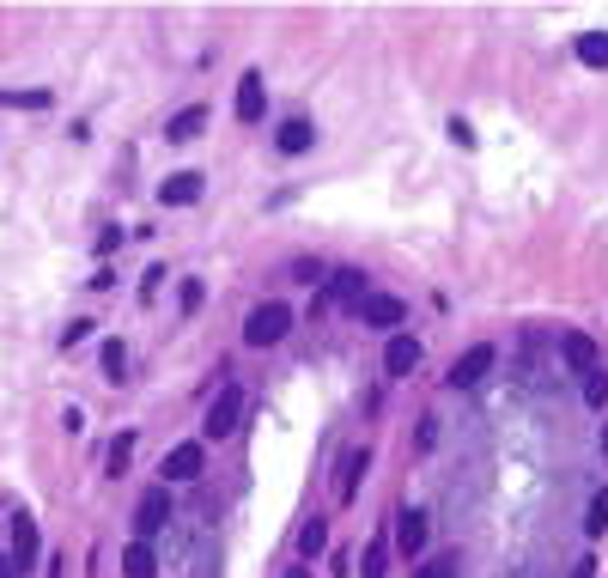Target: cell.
Here are the masks:
<instances>
[{"label":"cell","mask_w":608,"mask_h":578,"mask_svg":"<svg viewBox=\"0 0 608 578\" xmlns=\"http://www.w3.org/2000/svg\"><path fill=\"white\" fill-rule=\"evenodd\" d=\"M0 104H13V110H49V104H55V92L25 86V92H0Z\"/></svg>","instance_id":"cell-20"},{"label":"cell","mask_w":608,"mask_h":578,"mask_svg":"<svg viewBox=\"0 0 608 578\" xmlns=\"http://www.w3.org/2000/svg\"><path fill=\"white\" fill-rule=\"evenodd\" d=\"M396 548H402V554H420V548H426V512H402V524H396Z\"/></svg>","instance_id":"cell-15"},{"label":"cell","mask_w":608,"mask_h":578,"mask_svg":"<svg viewBox=\"0 0 608 578\" xmlns=\"http://www.w3.org/2000/svg\"><path fill=\"white\" fill-rule=\"evenodd\" d=\"M578 61L584 67H608V31H584L578 37Z\"/></svg>","instance_id":"cell-18"},{"label":"cell","mask_w":608,"mask_h":578,"mask_svg":"<svg viewBox=\"0 0 608 578\" xmlns=\"http://www.w3.org/2000/svg\"><path fill=\"white\" fill-rule=\"evenodd\" d=\"M201 463H207V457H201V445H177V451L165 457V481H195V475H201Z\"/></svg>","instance_id":"cell-10"},{"label":"cell","mask_w":608,"mask_h":578,"mask_svg":"<svg viewBox=\"0 0 608 578\" xmlns=\"http://www.w3.org/2000/svg\"><path fill=\"white\" fill-rule=\"evenodd\" d=\"M280 335H292V305H256L250 323H244V341L250 347H274Z\"/></svg>","instance_id":"cell-1"},{"label":"cell","mask_w":608,"mask_h":578,"mask_svg":"<svg viewBox=\"0 0 608 578\" xmlns=\"http://www.w3.org/2000/svg\"><path fill=\"white\" fill-rule=\"evenodd\" d=\"M359 317H365L371 329H396V323H402V299H396V293H365V299H359Z\"/></svg>","instance_id":"cell-5"},{"label":"cell","mask_w":608,"mask_h":578,"mask_svg":"<svg viewBox=\"0 0 608 578\" xmlns=\"http://www.w3.org/2000/svg\"><path fill=\"white\" fill-rule=\"evenodd\" d=\"M323 548H329V524H323V518H311V524L298 530V554H323Z\"/></svg>","instance_id":"cell-22"},{"label":"cell","mask_w":608,"mask_h":578,"mask_svg":"<svg viewBox=\"0 0 608 578\" xmlns=\"http://www.w3.org/2000/svg\"><path fill=\"white\" fill-rule=\"evenodd\" d=\"M104 372H110V384H122V372H128V353H122V341H104Z\"/></svg>","instance_id":"cell-23"},{"label":"cell","mask_w":608,"mask_h":578,"mask_svg":"<svg viewBox=\"0 0 608 578\" xmlns=\"http://www.w3.org/2000/svg\"><path fill=\"white\" fill-rule=\"evenodd\" d=\"M311 147H317V128L304 116H286L280 122V153H311Z\"/></svg>","instance_id":"cell-11"},{"label":"cell","mask_w":608,"mask_h":578,"mask_svg":"<svg viewBox=\"0 0 608 578\" xmlns=\"http://www.w3.org/2000/svg\"><path fill=\"white\" fill-rule=\"evenodd\" d=\"M602 457H608V426H602Z\"/></svg>","instance_id":"cell-30"},{"label":"cell","mask_w":608,"mask_h":578,"mask_svg":"<svg viewBox=\"0 0 608 578\" xmlns=\"http://www.w3.org/2000/svg\"><path fill=\"white\" fill-rule=\"evenodd\" d=\"M128 451H134V432H116V445H110V475L128 469Z\"/></svg>","instance_id":"cell-25"},{"label":"cell","mask_w":608,"mask_h":578,"mask_svg":"<svg viewBox=\"0 0 608 578\" xmlns=\"http://www.w3.org/2000/svg\"><path fill=\"white\" fill-rule=\"evenodd\" d=\"M262 110H268L262 74H244V86H238V116H244V122H262Z\"/></svg>","instance_id":"cell-13"},{"label":"cell","mask_w":608,"mask_h":578,"mask_svg":"<svg viewBox=\"0 0 608 578\" xmlns=\"http://www.w3.org/2000/svg\"><path fill=\"white\" fill-rule=\"evenodd\" d=\"M584 536H608V487L590 493V512H584Z\"/></svg>","instance_id":"cell-19"},{"label":"cell","mask_w":608,"mask_h":578,"mask_svg":"<svg viewBox=\"0 0 608 578\" xmlns=\"http://www.w3.org/2000/svg\"><path fill=\"white\" fill-rule=\"evenodd\" d=\"M292 578H304V572H298V566H292Z\"/></svg>","instance_id":"cell-31"},{"label":"cell","mask_w":608,"mask_h":578,"mask_svg":"<svg viewBox=\"0 0 608 578\" xmlns=\"http://www.w3.org/2000/svg\"><path fill=\"white\" fill-rule=\"evenodd\" d=\"M201 128H207V110H201V104H189V110H177V116L165 122V140H171V147H183V140H195Z\"/></svg>","instance_id":"cell-8"},{"label":"cell","mask_w":608,"mask_h":578,"mask_svg":"<svg viewBox=\"0 0 608 578\" xmlns=\"http://www.w3.org/2000/svg\"><path fill=\"white\" fill-rule=\"evenodd\" d=\"M165 518H171V493H165V487H152V493L134 505V530H140V542H146L152 530H159Z\"/></svg>","instance_id":"cell-4"},{"label":"cell","mask_w":608,"mask_h":578,"mask_svg":"<svg viewBox=\"0 0 608 578\" xmlns=\"http://www.w3.org/2000/svg\"><path fill=\"white\" fill-rule=\"evenodd\" d=\"M566 366L572 372H596V341L590 335H566Z\"/></svg>","instance_id":"cell-17"},{"label":"cell","mask_w":608,"mask_h":578,"mask_svg":"<svg viewBox=\"0 0 608 578\" xmlns=\"http://www.w3.org/2000/svg\"><path fill=\"white\" fill-rule=\"evenodd\" d=\"M238 420H244V384H225L219 402L207 408V439H232Z\"/></svg>","instance_id":"cell-2"},{"label":"cell","mask_w":608,"mask_h":578,"mask_svg":"<svg viewBox=\"0 0 608 578\" xmlns=\"http://www.w3.org/2000/svg\"><path fill=\"white\" fill-rule=\"evenodd\" d=\"M37 554H43V536H37L31 512H13V566H19V572H31V566H37Z\"/></svg>","instance_id":"cell-3"},{"label":"cell","mask_w":608,"mask_h":578,"mask_svg":"<svg viewBox=\"0 0 608 578\" xmlns=\"http://www.w3.org/2000/svg\"><path fill=\"white\" fill-rule=\"evenodd\" d=\"M420 366V341L414 335H390V347H384V372L390 378H408Z\"/></svg>","instance_id":"cell-7"},{"label":"cell","mask_w":608,"mask_h":578,"mask_svg":"<svg viewBox=\"0 0 608 578\" xmlns=\"http://www.w3.org/2000/svg\"><path fill=\"white\" fill-rule=\"evenodd\" d=\"M359 578H390V536H377L359 560Z\"/></svg>","instance_id":"cell-16"},{"label":"cell","mask_w":608,"mask_h":578,"mask_svg":"<svg viewBox=\"0 0 608 578\" xmlns=\"http://www.w3.org/2000/svg\"><path fill=\"white\" fill-rule=\"evenodd\" d=\"M584 402H590V408L608 402V372H584Z\"/></svg>","instance_id":"cell-24"},{"label":"cell","mask_w":608,"mask_h":578,"mask_svg":"<svg viewBox=\"0 0 608 578\" xmlns=\"http://www.w3.org/2000/svg\"><path fill=\"white\" fill-rule=\"evenodd\" d=\"M371 469V451H347V463L335 469V487H341V499H353L359 493V475Z\"/></svg>","instance_id":"cell-14"},{"label":"cell","mask_w":608,"mask_h":578,"mask_svg":"<svg viewBox=\"0 0 608 578\" xmlns=\"http://www.w3.org/2000/svg\"><path fill=\"white\" fill-rule=\"evenodd\" d=\"M572 578H596V566H590V560H584V566H578V572H572Z\"/></svg>","instance_id":"cell-29"},{"label":"cell","mask_w":608,"mask_h":578,"mask_svg":"<svg viewBox=\"0 0 608 578\" xmlns=\"http://www.w3.org/2000/svg\"><path fill=\"white\" fill-rule=\"evenodd\" d=\"M201 299H207V286L201 280H183V311H201Z\"/></svg>","instance_id":"cell-26"},{"label":"cell","mask_w":608,"mask_h":578,"mask_svg":"<svg viewBox=\"0 0 608 578\" xmlns=\"http://www.w3.org/2000/svg\"><path fill=\"white\" fill-rule=\"evenodd\" d=\"M201 189H207V183H201V171H177V177H165V189H159V195H165L171 207H189V201H201Z\"/></svg>","instance_id":"cell-9"},{"label":"cell","mask_w":608,"mask_h":578,"mask_svg":"<svg viewBox=\"0 0 608 578\" xmlns=\"http://www.w3.org/2000/svg\"><path fill=\"white\" fill-rule=\"evenodd\" d=\"M152 566H159V560H152V548H146V542H128L122 572H128V578H152Z\"/></svg>","instance_id":"cell-21"},{"label":"cell","mask_w":608,"mask_h":578,"mask_svg":"<svg viewBox=\"0 0 608 578\" xmlns=\"http://www.w3.org/2000/svg\"><path fill=\"white\" fill-rule=\"evenodd\" d=\"M323 299L359 305V299H365V274H359V268H341V274H329V293H323Z\"/></svg>","instance_id":"cell-12"},{"label":"cell","mask_w":608,"mask_h":578,"mask_svg":"<svg viewBox=\"0 0 608 578\" xmlns=\"http://www.w3.org/2000/svg\"><path fill=\"white\" fill-rule=\"evenodd\" d=\"M450 572H456V560H426L414 578H450Z\"/></svg>","instance_id":"cell-27"},{"label":"cell","mask_w":608,"mask_h":578,"mask_svg":"<svg viewBox=\"0 0 608 578\" xmlns=\"http://www.w3.org/2000/svg\"><path fill=\"white\" fill-rule=\"evenodd\" d=\"M13 572H19V566H13V554H0V578H13Z\"/></svg>","instance_id":"cell-28"},{"label":"cell","mask_w":608,"mask_h":578,"mask_svg":"<svg viewBox=\"0 0 608 578\" xmlns=\"http://www.w3.org/2000/svg\"><path fill=\"white\" fill-rule=\"evenodd\" d=\"M487 372H493V347H469V353L450 366V384H456V390H469V384H481Z\"/></svg>","instance_id":"cell-6"}]
</instances>
